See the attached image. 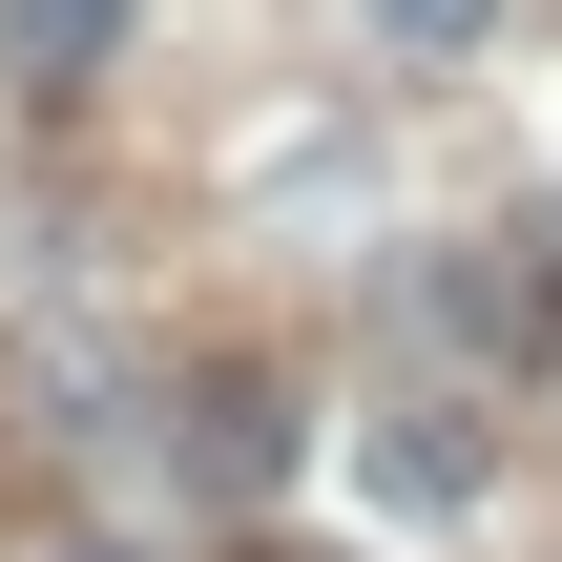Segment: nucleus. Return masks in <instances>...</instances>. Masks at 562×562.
I'll return each mask as SVG.
<instances>
[{
	"label": "nucleus",
	"instance_id": "423d86ee",
	"mask_svg": "<svg viewBox=\"0 0 562 562\" xmlns=\"http://www.w3.org/2000/svg\"><path fill=\"white\" fill-rule=\"evenodd\" d=\"M63 562H125V542H63Z\"/></svg>",
	"mask_w": 562,
	"mask_h": 562
},
{
	"label": "nucleus",
	"instance_id": "7ed1b4c3",
	"mask_svg": "<svg viewBox=\"0 0 562 562\" xmlns=\"http://www.w3.org/2000/svg\"><path fill=\"white\" fill-rule=\"evenodd\" d=\"M355 480H375V501H417V521H459V501L501 480V438H480L459 396H375V417H355Z\"/></svg>",
	"mask_w": 562,
	"mask_h": 562
},
{
	"label": "nucleus",
	"instance_id": "20e7f679",
	"mask_svg": "<svg viewBox=\"0 0 562 562\" xmlns=\"http://www.w3.org/2000/svg\"><path fill=\"white\" fill-rule=\"evenodd\" d=\"M0 63L21 83H104L125 63V0H0Z\"/></svg>",
	"mask_w": 562,
	"mask_h": 562
},
{
	"label": "nucleus",
	"instance_id": "f03ea898",
	"mask_svg": "<svg viewBox=\"0 0 562 562\" xmlns=\"http://www.w3.org/2000/svg\"><path fill=\"white\" fill-rule=\"evenodd\" d=\"M292 459H313L292 375H188V396H167V480H188V501H271Z\"/></svg>",
	"mask_w": 562,
	"mask_h": 562
},
{
	"label": "nucleus",
	"instance_id": "39448f33",
	"mask_svg": "<svg viewBox=\"0 0 562 562\" xmlns=\"http://www.w3.org/2000/svg\"><path fill=\"white\" fill-rule=\"evenodd\" d=\"M480 21H501V0H375V42H396V63H459Z\"/></svg>",
	"mask_w": 562,
	"mask_h": 562
},
{
	"label": "nucleus",
	"instance_id": "f257e3e1",
	"mask_svg": "<svg viewBox=\"0 0 562 562\" xmlns=\"http://www.w3.org/2000/svg\"><path fill=\"white\" fill-rule=\"evenodd\" d=\"M417 334L480 355V375H542L562 355V271L521 250V229H459V250H417Z\"/></svg>",
	"mask_w": 562,
	"mask_h": 562
}]
</instances>
